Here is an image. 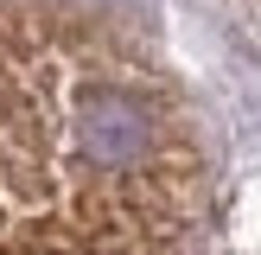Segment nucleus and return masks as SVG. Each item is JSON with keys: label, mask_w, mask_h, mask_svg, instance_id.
I'll use <instances>...</instances> for the list:
<instances>
[{"label": "nucleus", "mask_w": 261, "mask_h": 255, "mask_svg": "<svg viewBox=\"0 0 261 255\" xmlns=\"http://www.w3.org/2000/svg\"><path fill=\"white\" fill-rule=\"evenodd\" d=\"M211 153L178 70L115 0H0V255H204Z\"/></svg>", "instance_id": "nucleus-1"}]
</instances>
